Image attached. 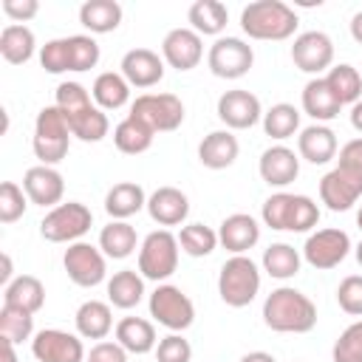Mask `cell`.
Listing matches in <instances>:
<instances>
[{
    "label": "cell",
    "mask_w": 362,
    "mask_h": 362,
    "mask_svg": "<svg viewBox=\"0 0 362 362\" xmlns=\"http://www.w3.org/2000/svg\"><path fill=\"white\" fill-rule=\"evenodd\" d=\"M263 322L277 334H308L317 325V305L294 286H280L263 300Z\"/></svg>",
    "instance_id": "obj_1"
},
{
    "label": "cell",
    "mask_w": 362,
    "mask_h": 362,
    "mask_svg": "<svg viewBox=\"0 0 362 362\" xmlns=\"http://www.w3.org/2000/svg\"><path fill=\"white\" fill-rule=\"evenodd\" d=\"M297 23L294 8L283 0H255L240 11V28L252 40H288Z\"/></svg>",
    "instance_id": "obj_2"
},
{
    "label": "cell",
    "mask_w": 362,
    "mask_h": 362,
    "mask_svg": "<svg viewBox=\"0 0 362 362\" xmlns=\"http://www.w3.org/2000/svg\"><path fill=\"white\" fill-rule=\"evenodd\" d=\"M71 127H68V119L62 116V110L57 105H48L37 113V122H34V139H31V147H34V156L40 158V164H59L65 156H68V147H71Z\"/></svg>",
    "instance_id": "obj_3"
},
{
    "label": "cell",
    "mask_w": 362,
    "mask_h": 362,
    "mask_svg": "<svg viewBox=\"0 0 362 362\" xmlns=\"http://www.w3.org/2000/svg\"><path fill=\"white\" fill-rule=\"evenodd\" d=\"M260 291V269L246 255H232L218 274V294L226 305L243 308L249 305Z\"/></svg>",
    "instance_id": "obj_4"
},
{
    "label": "cell",
    "mask_w": 362,
    "mask_h": 362,
    "mask_svg": "<svg viewBox=\"0 0 362 362\" xmlns=\"http://www.w3.org/2000/svg\"><path fill=\"white\" fill-rule=\"evenodd\" d=\"M175 269H178V238L170 229L150 232L139 246V274L161 283Z\"/></svg>",
    "instance_id": "obj_5"
},
{
    "label": "cell",
    "mask_w": 362,
    "mask_h": 362,
    "mask_svg": "<svg viewBox=\"0 0 362 362\" xmlns=\"http://www.w3.org/2000/svg\"><path fill=\"white\" fill-rule=\"evenodd\" d=\"M90 223L93 212L79 201H68L45 212V218L40 221V235L48 243H76L90 229Z\"/></svg>",
    "instance_id": "obj_6"
},
{
    "label": "cell",
    "mask_w": 362,
    "mask_h": 362,
    "mask_svg": "<svg viewBox=\"0 0 362 362\" xmlns=\"http://www.w3.org/2000/svg\"><path fill=\"white\" fill-rule=\"evenodd\" d=\"M150 317L170 328L173 334L187 331L195 322V305L192 300L173 283H158L156 291L150 294Z\"/></svg>",
    "instance_id": "obj_7"
},
{
    "label": "cell",
    "mask_w": 362,
    "mask_h": 362,
    "mask_svg": "<svg viewBox=\"0 0 362 362\" xmlns=\"http://www.w3.org/2000/svg\"><path fill=\"white\" fill-rule=\"evenodd\" d=\"M130 116L144 122L153 133H170L184 122V102L175 93H141L130 105Z\"/></svg>",
    "instance_id": "obj_8"
},
{
    "label": "cell",
    "mask_w": 362,
    "mask_h": 362,
    "mask_svg": "<svg viewBox=\"0 0 362 362\" xmlns=\"http://www.w3.org/2000/svg\"><path fill=\"white\" fill-rule=\"evenodd\" d=\"M252 62L255 51L240 37H218L206 54V65L218 79H240L249 74Z\"/></svg>",
    "instance_id": "obj_9"
},
{
    "label": "cell",
    "mask_w": 362,
    "mask_h": 362,
    "mask_svg": "<svg viewBox=\"0 0 362 362\" xmlns=\"http://www.w3.org/2000/svg\"><path fill=\"white\" fill-rule=\"evenodd\" d=\"M62 266L71 277V283L82 286V288H93L105 280L107 274V263H105V252L93 243H85V240H76V243H68L65 255H62Z\"/></svg>",
    "instance_id": "obj_10"
},
{
    "label": "cell",
    "mask_w": 362,
    "mask_h": 362,
    "mask_svg": "<svg viewBox=\"0 0 362 362\" xmlns=\"http://www.w3.org/2000/svg\"><path fill=\"white\" fill-rule=\"evenodd\" d=\"M31 354L37 362H85V345L79 334L62 328H42L31 339Z\"/></svg>",
    "instance_id": "obj_11"
},
{
    "label": "cell",
    "mask_w": 362,
    "mask_h": 362,
    "mask_svg": "<svg viewBox=\"0 0 362 362\" xmlns=\"http://www.w3.org/2000/svg\"><path fill=\"white\" fill-rule=\"evenodd\" d=\"M351 252V238L342 229H317L314 235L305 238L303 246V257L308 266L325 272V269H337Z\"/></svg>",
    "instance_id": "obj_12"
},
{
    "label": "cell",
    "mask_w": 362,
    "mask_h": 362,
    "mask_svg": "<svg viewBox=\"0 0 362 362\" xmlns=\"http://www.w3.org/2000/svg\"><path fill=\"white\" fill-rule=\"evenodd\" d=\"M291 62L303 74H322L334 65V40L325 31H303L294 37L291 45Z\"/></svg>",
    "instance_id": "obj_13"
},
{
    "label": "cell",
    "mask_w": 362,
    "mask_h": 362,
    "mask_svg": "<svg viewBox=\"0 0 362 362\" xmlns=\"http://www.w3.org/2000/svg\"><path fill=\"white\" fill-rule=\"evenodd\" d=\"M362 198V175L334 167L320 178V201L331 212H345Z\"/></svg>",
    "instance_id": "obj_14"
},
{
    "label": "cell",
    "mask_w": 362,
    "mask_h": 362,
    "mask_svg": "<svg viewBox=\"0 0 362 362\" xmlns=\"http://www.w3.org/2000/svg\"><path fill=\"white\" fill-rule=\"evenodd\" d=\"M218 119L229 127V130H246V127H255L260 119H263V107H260V99L252 93V90H226L221 93L218 99Z\"/></svg>",
    "instance_id": "obj_15"
},
{
    "label": "cell",
    "mask_w": 362,
    "mask_h": 362,
    "mask_svg": "<svg viewBox=\"0 0 362 362\" xmlns=\"http://www.w3.org/2000/svg\"><path fill=\"white\" fill-rule=\"evenodd\" d=\"M204 57L201 34L192 28H173L161 40V59L175 71H192Z\"/></svg>",
    "instance_id": "obj_16"
},
{
    "label": "cell",
    "mask_w": 362,
    "mask_h": 362,
    "mask_svg": "<svg viewBox=\"0 0 362 362\" xmlns=\"http://www.w3.org/2000/svg\"><path fill=\"white\" fill-rule=\"evenodd\" d=\"M23 189L28 195L31 204L37 206H59L62 195H65V181H62V173L48 167V164H37V167H28L25 175H23Z\"/></svg>",
    "instance_id": "obj_17"
},
{
    "label": "cell",
    "mask_w": 362,
    "mask_h": 362,
    "mask_svg": "<svg viewBox=\"0 0 362 362\" xmlns=\"http://www.w3.org/2000/svg\"><path fill=\"white\" fill-rule=\"evenodd\" d=\"M119 68L130 88H153L164 79V59L150 48H130Z\"/></svg>",
    "instance_id": "obj_18"
},
{
    "label": "cell",
    "mask_w": 362,
    "mask_h": 362,
    "mask_svg": "<svg viewBox=\"0 0 362 362\" xmlns=\"http://www.w3.org/2000/svg\"><path fill=\"white\" fill-rule=\"evenodd\" d=\"M257 170L269 187H288L300 175V156L294 150H288L286 144H274L260 153Z\"/></svg>",
    "instance_id": "obj_19"
},
{
    "label": "cell",
    "mask_w": 362,
    "mask_h": 362,
    "mask_svg": "<svg viewBox=\"0 0 362 362\" xmlns=\"http://www.w3.org/2000/svg\"><path fill=\"white\" fill-rule=\"evenodd\" d=\"M260 240V226L252 215L246 212H235L229 218L221 221V229H218V243L232 252V255H246L255 243Z\"/></svg>",
    "instance_id": "obj_20"
},
{
    "label": "cell",
    "mask_w": 362,
    "mask_h": 362,
    "mask_svg": "<svg viewBox=\"0 0 362 362\" xmlns=\"http://www.w3.org/2000/svg\"><path fill=\"white\" fill-rule=\"evenodd\" d=\"M147 212L158 226H178L189 215V198L178 187H158L147 198Z\"/></svg>",
    "instance_id": "obj_21"
},
{
    "label": "cell",
    "mask_w": 362,
    "mask_h": 362,
    "mask_svg": "<svg viewBox=\"0 0 362 362\" xmlns=\"http://www.w3.org/2000/svg\"><path fill=\"white\" fill-rule=\"evenodd\" d=\"M297 153L311 164H328L337 156V133L328 124H308L297 136Z\"/></svg>",
    "instance_id": "obj_22"
},
{
    "label": "cell",
    "mask_w": 362,
    "mask_h": 362,
    "mask_svg": "<svg viewBox=\"0 0 362 362\" xmlns=\"http://www.w3.org/2000/svg\"><path fill=\"white\" fill-rule=\"evenodd\" d=\"M240 153V144L238 139L229 133V130H212L204 136V141L198 144V161L209 170H226L235 164Z\"/></svg>",
    "instance_id": "obj_23"
},
{
    "label": "cell",
    "mask_w": 362,
    "mask_h": 362,
    "mask_svg": "<svg viewBox=\"0 0 362 362\" xmlns=\"http://www.w3.org/2000/svg\"><path fill=\"white\" fill-rule=\"evenodd\" d=\"M303 110L314 119V124H322V122H331V119L339 116L342 105L331 93L325 76H314V79L305 82V88H303Z\"/></svg>",
    "instance_id": "obj_24"
},
{
    "label": "cell",
    "mask_w": 362,
    "mask_h": 362,
    "mask_svg": "<svg viewBox=\"0 0 362 362\" xmlns=\"http://www.w3.org/2000/svg\"><path fill=\"white\" fill-rule=\"evenodd\" d=\"M116 342L127 351V354H150L156 351L158 339H156V325L144 317H124L116 322Z\"/></svg>",
    "instance_id": "obj_25"
},
{
    "label": "cell",
    "mask_w": 362,
    "mask_h": 362,
    "mask_svg": "<svg viewBox=\"0 0 362 362\" xmlns=\"http://www.w3.org/2000/svg\"><path fill=\"white\" fill-rule=\"evenodd\" d=\"M144 206H147V195H144L141 184H136V181H119L105 195V212L113 221H127L130 215L141 212Z\"/></svg>",
    "instance_id": "obj_26"
},
{
    "label": "cell",
    "mask_w": 362,
    "mask_h": 362,
    "mask_svg": "<svg viewBox=\"0 0 362 362\" xmlns=\"http://www.w3.org/2000/svg\"><path fill=\"white\" fill-rule=\"evenodd\" d=\"M74 322H76V334L82 339H105L113 328V311L102 300H85L76 308Z\"/></svg>",
    "instance_id": "obj_27"
},
{
    "label": "cell",
    "mask_w": 362,
    "mask_h": 362,
    "mask_svg": "<svg viewBox=\"0 0 362 362\" xmlns=\"http://www.w3.org/2000/svg\"><path fill=\"white\" fill-rule=\"evenodd\" d=\"M42 303H45V286L34 274H20L3 288V305H14V308L37 314Z\"/></svg>",
    "instance_id": "obj_28"
},
{
    "label": "cell",
    "mask_w": 362,
    "mask_h": 362,
    "mask_svg": "<svg viewBox=\"0 0 362 362\" xmlns=\"http://www.w3.org/2000/svg\"><path fill=\"white\" fill-rule=\"evenodd\" d=\"M79 23L90 34H110L122 23V6L116 0H85L79 6Z\"/></svg>",
    "instance_id": "obj_29"
},
{
    "label": "cell",
    "mask_w": 362,
    "mask_h": 362,
    "mask_svg": "<svg viewBox=\"0 0 362 362\" xmlns=\"http://www.w3.org/2000/svg\"><path fill=\"white\" fill-rule=\"evenodd\" d=\"M187 20H189V25H192L195 34H201V37H218L226 28V23H229V11L218 0H195L189 6V11H187Z\"/></svg>",
    "instance_id": "obj_30"
},
{
    "label": "cell",
    "mask_w": 362,
    "mask_h": 362,
    "mask_svg": "<svg viewBox=\"0 0 362 362\" xmlns=\"http://www.w3.org/2000/svg\"><path fill=\"white\" fill-rule=\"evenodd\" d=\"M34 48H37V40H34V31L28 25H20V23H8L3 31H0V54L6 62L11 65H25L31 57H34Z\"/></svg>",
    "instance_id": "obj_31"
},
{
    "label": "cell",
    "mask_w": 362,
    "mask_h": 362,
    "mask_svg": "<svg viewBox=\"0 0 362 362\" xmlns=\"http://www.w3.org/2000/svg\"><path fill=\"white\" fill-rule=\"evenodd\" d=\"M153 136H156V133H153L144 122H139L136 116H130V113L113 127V144H116V150L124 153V156L147 153L150 144H153Z\"/></svg>",
    "instance_id": "obj_32"
},
{
    "label": "cell",
    "mask_w": 362,
    "mask_h": 362,
    "mask_svg": "<svg viewBox=\"0 0 362 362\" xmlns=\"http://www.w3.org/2000/svg\"><path fill=\"white\" fill-rule=\"evenodd\" d=\"M90 96L96 102V107L102 110H119L127 105L130 99V82L122 76V74H113V71H105L93 79V88H90Z\"/></svg>",
    "instance_id": "obj_33"
},
{
    "label": "cell",
    "mask_w": 362,
    "mask_h": 362,
    "mask_svg": "<svg viewBox=\"0 0 362 362\" xmlns=\"http://www.w3.org/2000/svg\"><path fill=\"white\" fill-rule=\"evenodd\" d=\"M136 229L127 221H110L107 226H102L99 232V249L105 252V257L110 260H124L136 252Z\"/></svg>",
    "instance_id": "obj_34"
},
{
    "label": "cell",
    "mask_w": 362,
    "mask_h": 362,
    "mask_svg": "<svg viewBox=\"0 0 362 362\" xmlns=\"http://www.w3.org/2000/svg\"><path fill=\"white\" fill-rule=\"evenodd\" d=\"M144 297V277L136 269H122L107 280V303L116 308H133Z\"/></svg>",
    "instance_id": "obj_35"
},
{
    "label": "cell",
    "mask_w": 362,
    "mask_h": 362,
    "mask_svg": "<svg viewBox=\"0 0 362 362\" xmlns=\"http://www.w3.org/2000/svg\"><path fill=\"white\" fill-rule=\"evenodd\" d=\"M325 82H328V88H331V93L337 96L339 105H356L362 99V76L348 62L331 65L328 74H325Z\"/></svg>",
    "instance_id": "obj_36"
},
{
    "label": "cell",
    "mask_w": 362,
    "mask_h": 362,
    "mask_svg": "<svg viewBox=\"0 0 362 362\" xmlns=\"http://www.w3.org/2000/svg\"><path fill=\"white\" fill-rule=\"evenodd\" d=\"M300 252L291 246V243H272L266 252H263V272L274 280H288L300 272Z\"/></svg>",
    "instance_id": "obj_37"
},
{
    "label": "cell",
    "mask_w": 362,
    "mask_h": 362,
    "mask_svg": "<svg viewBox=\"0 0 362 362\" xmlns=\"http://www.w3.org/2000/svg\"><path fill=\"white\" fill-rule=\"evenodd\" d=\"M263 130L269 139H291L300 130V110L288 102H277L263 113Z\"/></svg>",
    "instance_id": "obj_38"
},
{
    "label": "cell",
    "mask_w": 362,
    "mask_h": 362,
    "mask_svg": "<svg viewBox=\"0 0 362 362\" xmlns=\"http://www.w3.org/2000/svg\"><path fill=\"white\" fill-rule=\"evenodd\" d=\"M68 127L79 141H102L107 136V130H110V122H107L105 110L93 105V107L76 113L74 119H68Z\"/></svg>",
    "instance_id": "obj_39"
},
{
    "label": "cell",
    "mask_w": 362,
    "mask_h": 362,
    "mask_svg": "<svg viewBox=\"0 0 362 362\" xmlns=\"http://www.w3.org/2000/svg\"><path fill=\"white\" fill-rule=\"evenodd\" d=\"M178 246L189 257H206L218 246V232L209 229V226H204V223H187L178 232Z\"/></svg>",
    "instance_id": "obj_40"
},
{
    "label": "cell",
    "mask_w": 362,
    "mask_h": 362,
    "mask_svg": "<svg viewBox=\"0 0 362 362\" xmlns=\"http://www.w3.org/2000/svg\"><path fill=\"white\" fill-rule=\"evenodd\" d=\"M0 337L11 339L14 345L34 339V314L14 308V305H3L0 308Z\"/></svg>",
    "instance_id": "obj_41"
},
{
    "label": "cell",
    "mask_w": 362,
    "mask_h": 362,
    "mask_svg": "<svg viewBox=\"0 0 362 362\" xmlns=\"http://www.w3.org/2000/svg\"><path fill=\"white\" fill-rule=\"evenodd\" d=\"M68 51H71V71H76V74L90 71L99 62V42L88 34L68 37Z\"/></svg>",
    "instance_id": "obj_42"
},
{
    "label": "cell",
    "mask_w": 362,
    "mask_h": 362,
    "mask_svg": "<svg viewBox=\"0 0 362 362\" xmlns=\"http://www.w3.org/2000/svg\"><path fill=\"white\" fill-rule=\"evenodd\" d=\"M54 105L62 110L65 119H74L76 113L93 107V105H90V93H88V88L79 85V82H62V85L57 88V102H54Z\"/></svg>",
    "instance_id": "obj_43"
},
{
    "label": "cell",
    "mask_w": 362,
    "mask_h": 362,
    "mask_svg": "<svg viewBox=\"0 0 362 362\" xmlns=\"http://www.w3.org/2000/svg\"><path fill=\"white\" fill-rule=\"evenodd\" d=\"M331 359L334 362H362V320L351 322L339 334V339L334 342Z\"/></svg>",
    "instance_id": "obj_44"
},
{
    "label": "cell",
    "mask_w": 362,
    "mask_h": 362,
    "mask_svg": "<svg viewBox=\"0 0 362 362\" xmlns=\"http://www.w3.org/2000/svg\"><path fill=\"white\" fill-rule=\"evenodd\" d=\"M28 206V195L23 187H17L14 181H3L0 184V221L3 223H14L23 218Z\"/></svg>",
    "instance_id": "obj_45"
},
{
    "label": "cell",
    "mask_w": 362,
    "mask_h": 362,
    "mask_svg": "<svg viewBox=\"0 0 362 362\" xmlns=\"http://www.w3.org/2000/svg\"><path fill=\"white\" fill-rule=\"evenodd\" d=\"M317 223H320V206H317L308 195H294L286 232H308V229H314Z\"/></svg>",
    "instance_id": "obj_46"
},
{
    "label": "cell",
    "mask_w": 362,
    "mask_h": 362,
    "mask_svg": "<svg viewBox=\"0 0 362 362\" xmlns=\"http://www.w3.org/2000/svg\"><path fill=\"white\" fill-rule=\"evenodd\" d=\"M291 201H294V195H291V192H274V195H269V198L263 201V209H260L263 223H266L269 229L286 232L288 212H291Z\"/></svg>",
    "instance_id": "obj_47"
},
{
    "label": "cell",
    "mask_w": 362,
    "mask_h": 362,
    "mask_svg": "<svg viewBox=\"0 0 362 362\" xmlns=\"http://www.w3.org/2000/svg\"><path fill=\"white\" fill-rule=\"evenodd\" d=\"M40 65H42L48 74H65V71H71V51H68V37H59V40H48V42L40 48Z\"/></svg>",
    "instance_id": "obj_48"
},
{
    "label": "cell",
    "mask_w": 362,
    "mask_h": 362,
    "mask_svg": "<svg viewBox=\"0 0 362 362\" xmlns=\"http://www.w3.org/2000/svg\"><path fill=\"white\" fill-rule=\"evenodd\" d=\"M337 303L345 314L362 317V274H348L337 286Z\"/></svg>",
    "instance_id": "obj_49"
},
{
    "label": "cell",
    "mask_w": 362,
    "mask_h": 362,
    "mask_svg": "<svg viewBox=\"0 0 362 362\" xmlns=\"http://www.w3.org/2000/svg\"><path fill=\"white\" fill-rule=\"evenodd\" d=\"M156 359L158 362H189L192 359V345L181 334H167L156 345Z\"/></svg>",
    "instance_id": "obj_50"
},
{
    "label": "cell",
    "mask_w": 362,
    "mask_h": 362,
    "mask_svg": "<svg viewBox=\"0 0 362 362\" xmlns=\"http://www.w3.org/2000/svg\"><path fill=\"white\" fill-rule=\"evenodd\" d=\"M85 362H127V351L119 342H105L102 339L88 351Z\"/></svg>",
    "instance_id": "obj_51"
},
{
    "label": "cell",
    "mask_w": 362,
    "mask_h": 362,
    "mask_svg": "<svg viewBox=\"0 0 362 362\" xmlns=\"http://www.w3.org/2000/svg\"><path fill=\"white\" fill-rule=\"evenodd\" d=\"M40 3L37 0H3V14L14 23H28L31 17H37Z\"/></svg>",
    "instance_id": "obj_52"
},
{
    "label": "cell",
    "mask_w": 362,
    "mask_h": 362,
    "mask_svg": "<svg viewBox=\"0 0 362 362\" xmlns=\"http://www.w3.org/2000/svg\"><path fill=\"white\" fill-rule=\"evenodd\" d=\"M337 167L362 175V139H351L339 147V164Z\"/></svg>",
    "instance_id": "obj_53"
},
{
    "label": "cell",
    "mask_w": 362,
    "mask_h": 362,
    "mask_svg": "<svg viewBox=\"0 0 362 362\" xmlns=\"http://www.w3.org/2000/svg\"><path fill=\"white\" fill-rule=\"evenodd\" d=\"M0 260H3V272H0V283H3V288H6V286H8L11 280H14V272H11V257H8L6 252H3V255H0Z\"/></svg>",
    "instance_id": "obj_54"
},
{
    "label": "cell",
    "mask_w": 362,
    "mask_h": 362,
    "mask_svg": "<svg viewBox=\"0 0 362 362\" xmlns=\"http://www.w3.org/2000/svg\"><path fill=\"white\" fill-rule=\"evenodd\" d=\"M0 351H3V362H17V351H14V342L0 337Z\"/></svg>",
    "instance_id": "obj_55"
},
{
    "label": "cell",
    "mask_w": 362,
    "mask_h": 362,
    "mask_svg": "<svg viewBox=\"0 0 362 362\" xmlns=\"http://www.w3.org/2000/svg\"><path fill=\"white\" fill-rule=\"evenodd\" d=\"M351 127L356 133H362V99L356 105H351Z\"/></svg>",
    "instance_id": "obj_56"
},
{
    "label": "cell",
    "mask_w": 362,
    "mask_h": 362,
    "mask_svg": "<svg viewBox=\"0 0 362 362\" xmlns=\"http://www.w3.org/2000/svg\"><path fill=\"white\" fill-rule=\"evenodd\" d=\"M351 37L362 45V11H356V14L351 17Z\"/></svg>",
    "instance_id": "obj_57"
},
{
    "label": "cell",
    "mask_w": 362,
    "mask_h": 362,
    "mask_svg": "<svg viewBox=\"0 0 362 362\" xmlns=\"http://www.w3.org/2000/svg\"><path fill=\"white\" fill-rule=\"evenodd\" d=\"M240 362H277V359L272 354H266V351H252V354L240 356Z\"/></svg>",
    "instance_id": "obj_58"
},
{
    "label": "cell",
    "mask_w": 362,
    "mask_h": 362,
    "mask_svg": "<svg viewBox=\"0 0 362 362\" xmlns=\"http://www.w3.org/2000/svg\"><path fill=\"white\" fill-rule=\"evenodd\" d=\"M356 263L362 266V240H359V246H356Z\"/></svg>",
    "instance_id": "obj_59"
},
{
    "label": "cell",
    "mask_w": 362,
    "mask_h": 362,
    "mask_svg": "<svg viewBox=\"0 0 362 362\" xmlns=\"http://www.w3.org/2000/svg\"><path fill=\"white\" fill-rule=\"evenodd\" d=\"M356 226H359V229H362V209H359V212H356Z\"/></svg>",
    "instance_id": "obj_60"
},
{
    "label": "cell",
    "mask_w": 362,
    "mask_h": 362,
    "mask_svg": "<svg viewBox=\"0 0 362 362\" xmlns=\"http://www.w3.org/2000/svg\"><path fill=\"white\" fill-rule=\"evenodd\" d=\"M294 362H300V359H294Z\"/></svg>",
    "instance_id": "obj_61"
}]
</instances>
